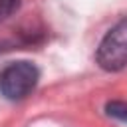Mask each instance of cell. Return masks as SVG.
<instances>
[{
  "mask_svg": "<svg viewBox=\"0 0 127 127\" xmlns=\"http://www.w3.org/2000/svg\"><path fill=\"white\" fill-rule=\"evenodd\" d=\"M20 6V0H0V20H6L12 16Z\"/></svg>",
  "mask_w": 127,
  "mask_h": 127,
  "instance_id": "obj_4",
  "label": "cell"
},
{
  "mask_svg": "<svg viewBox=\"0 0 127 127\" xmlns=\"http://www.w3.org/2000/svg\"><path fill=\"white\" fill-rule=\"evenodd\" d=\"M95 60L107 71H117L127 65V20H121L105 34L97 48Z\"/></svg>",
  "mask_w": 127,
  "mask_h": 127,
  "instance_id": "obj_2",
  "label": "cell"
},
{
  "mask_svg": "<svg viewBox=\"0 0 127 127\" xmlns=\"http://www.w3.org/2000/svg\"><path fill=\"white\" fill-rule=\"evenodd\" d=\"M40 71L32 62H12L0 71V93L6 99L26 97L38 83Z\"/></svg>",
  "mask_w": 127,
  "mask_h": 127,
  "instance_id": "obj_1",
  "label": "cell"
},
{
  "mask_svg": "<svg viewBox=\"0 0 127 127\" xmlns=\"http://www.w3.org/2000/svg\"><path fill=\"white\" fill-rule=\"evenodd\" d=\"M105 109H107V115H111L119 121H127V103L125 101H109Z\"/></svg>",
  "mask_w": 127,
  "mask_h": 127,
  "instance_id": "obj_3",
  "label": "cell"
}]
</instances>
